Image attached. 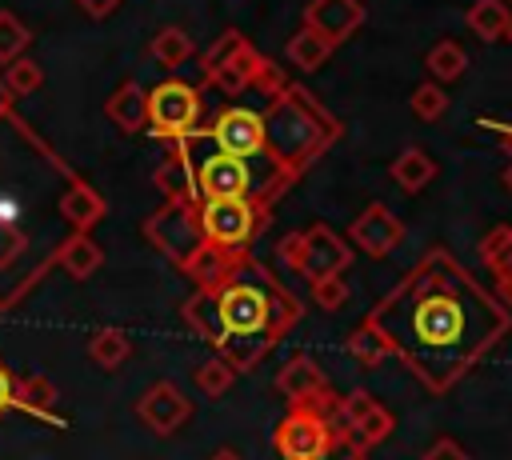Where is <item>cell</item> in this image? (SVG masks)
I'll return each instance as SVG.
<instances>
[{
	"label": "cell",
	"instance_id": "26",
	"mask_svg": "<svg viewBox=\"0 0 512 460\" xmlns=\"http://www.w3.org/2000/svg\"><path fill=\"white\" fill-rule=\"evenodd\" d=\"M424 68H428V76H432L436 84H452V80L464 76L468 52H464L456 40H436V44L428 48V56H424Z\"/></svg>",
	"mask_w": 512,
	"mask_h": 460
},
{
	"label": "cell",
	"instance_id": "30",
	"mask_svg": "<svg viewBox=\"0 0 512 460\" xmlns=\"http://www.w3.org/2000/svg\"><path fill=\"white\" fill-rule=\"evenodd\" d=\"M236 376H240V372H236L228 360H220V356L212 352V356L196 368V376H192V380H196V388H200L204 396H224V392L236 384Z\"/></svg>",
	"mask_w": 512,
	"mask_h": 460
},
{
	"label": "cell",
	"instance_id": "14",
	"mask_svg": "<svg viewBox=\"0 0 512 460\" xmlns=\"http://www.w3.org/2000/svg\"><path fill=\"white\" fill-rule=\"evenodd\" d=\"M276 392H280L288 404H304V400L332 396V384H328V372H324L312 356L296 352L292 360L280 364V372H276Z\"/></svg>",
	"mask_w": 512,
	"mask_h": 460
},
{
	"label": "cell",
	"instance_id": "8",
	"mask_svg": "<svg viewBox=\"0 0 512 460\" xmlns=\"http://www.w3.org/2000/svg\"><path fill=\"white\" fill-rule=\"evenodd\" d=\"M144 240L180 268L204 244V232H200V220H196V200H164L144 220Z\"/></svg>",
	"mask_w": 512,
	"mask_h": 460
},
{
	"label": "cell",
	"instance_id": "38",
	"mask_svg": "<svg viewBox=\"0 0 512 460\" xmlns=\"http://www.w3.org/2000/svg\"><path fill=\"white\" fill-rule=\"evenodd\" d=\"M484 124H488V128H492V132L500 136V144H504V152L512 156V120H484Z\"/></svg>",
	"mask_w": 512,
	"mask_h": 460
},
{
	"label": "cell",
	"instance_id": "29",
	"mask_svg": "<svg viewBox=\"0 0 512 460\" xmlns=\"http://www.w3.org/2000/svg\"><path fill=\"white\" fill-rule=\"evenodd\" d=\"M408 108H412V116H416V120L432 124V120H440V116L448 112V88H444V84H436V80H424V84H416V88H412Z\"/></svg>",
	"mask_w": 512,
	"mask_h": 460
},
{
	"label": "cell",
	"instance_id": "22",
	"mask_svg": "<svg viewBox=\"0 0 512 460\" xmlns=\"http://www.w3.org/2000/svg\"><path fill=\"white\" fill-rule=\"evenodd\" d=\"M152 184L164 192V200H200V196H196V180H192L188 160H184L180 152H172V148H168V156L156 164Z\"/></svg>",
	"mask_w": 512,
	"mask_h": 460
},
{
	"label": "cell",
	"instance_id": "44",
	"mask_svg": "<svg viewBox=\"0 0 512 460\" xmlns=\"http://www.w3.org/2000/svg\"><path fill=\"white\" fill-rule=\"evenodd\" d=\"M504 36H512V16H508V32H504Z\"/></svg>",
	"mask_w": 512,
	"mask_h": 460
},
{
	"label": "cell",
	"instance_id": "23",
	"mask_svg": "<svg viewBox=\"0 0 512 460\" xmlns=\"http://www.w3.org/2000/svg\"><path fill=\"white\" fill-rule=\"evenodd\" d=\"M508 16H512L508 0H476V4L464 12V24H468V32H472L476 40L496 44V40H504V32H508Z\"/></svg>",
	"mask_w": 512,
	"mask_h": 460
},
{
	"label": "cell",
	"instance_id": "18",
	"mask_svg": "<svg viewBox=\"0 0 512 460\" xmlns=\"http://www.w3.org/2000/svg\"><path fill=\"white\" fill-rule=\"evenodd\" d=\"M104 116H108L120 132H140V128H148V92H144L136 80H124V84L108 96Z\"/></svg>",
	"mask_w": 512,
	"mask_h": 460
},
{
	"label": "cell",
	"instance_id": "7",
	"mask_svg": "<svg viewBox=\"0 0 512 460\" xmlns=\"http://www.w3.org/2000/svg\"><path fill=\"white\" fill-rule=\"evenodd\" d=\"M204 116V100L200 88L184 84V80H164L156 88H148V132L164 144L188 136L192 128H200Z\"/></svg>",
	"mask_w": 512,
	"mask_h": 460
},
{
	"label": "cell",
	"instance_id": "2",
	"mask_svg": "<svg viewBox=\"0 0 512 460\" xmlns=\"http://www.w3.org/2000/svg\"><path fill=\"white\" fill-rule=\"evenodd\" d=\"M72 176V164L28 120L0 116V312L20 308L56 268V252L72 232L56 200Z\"/></svg>",
	"mask_w": 512,
	"mask_h": 460
},
{
	"label": "cell",
	"instance_id": "12",
	"mask_svg": "<svg viewBox=\"0 0 512 460\" xmlns=\"http://www.w3.org/2000/svg\"><path fill=\"white\" fill-rule=\"evenodd\" d=\"M136 416H140L156 436H172V432H180V428L192 420V400H188L172 380H160V384H152V388L136 400Z\"/></svg>",
	"mask_w": 512,
	"mask_h": 460
},
{
	"label": "cell",
	"instance_id": "33",
	"mask_svg": "<svg viewBox=\"0 0 512 460\" xmlns=\"http://www.w3.org/2000/svg\"><path fill=\"white\" fill-rule=\"evenodd\" d=\"M380 400L368 392V388H352L348 396H336V428H340V436L368 412V408H376Z\"/></svg>",
	"mask_w": 512,
	"mask_h": 460
},
{
	"label": "cell",
	"instance_id": "40",
	"mask_svg": "<svg viewBox=\"0 0 512 460\" xmlns=\"http://www.w3.org/2000/svg\"><path fill=\"white\" fill-rule=\"evenodd\" d=\"M12 100H16V96H12V92L4 88V80H0V116H4V112H12Z\"/></svg>",
	"mask_w": 512,
	"mask_h": 460
},
{
	"label": "cell",
	"instance_id": "31",
	"mask_svg": "<svg viewBox=\"0 0 512 460\" xmlns=\"http://www.w3.org/2000/svg\"><path fill=\"white\" fill-rule=\"evenodd\" d=\"M0 80H4V88H8L12 96H28V92H36V88L44 84V72H40V64H36V60L16 56V60H8V64H4Z\"/></svg>",
	"mask_w": 512,
	"mask_h": 460
},
{
	"label": "cell",
	"instance_id": "1",
	"mask_svg": "<svg viewBox=\"0 0 512 460\" xmlns=\"http://www.w3.org/2000/svg\"><path fill=\"white\" fill-rule=\"evenodd\" d=\"M428 392L456 388L512 328V308L452 252L428 248L364 316Z\"/></svg>",
	"mask_w": 512,
	"mask_h": 460
},
{
	"label": "cell",
	"instance_id": "17",
	"mask_svg": "<svg viewBox=\"0 0 512 460\" xmlns=\"http://www.w3.org/2000/svg\"><path fill=\"white\" fill-rule=\"evenodd\" d=\"M56 384L48 380V376H40V372H32V376H24V380H16L12 384V408H20V412H28V416H36V420H48V424H60L64 428V416H56L52 408H56Z\"/></svg>",
	"mask_w": 512,
	"mask_h": 460
},
{
	"label": "cell",
	"instance_id": "20",
	"mask_svg": "<svg viewBox=\"0 0 512 460\" xmlns=\"http://www.w3.org/2000/svg\"><path fill=\"white\" fill-rule=\"evenodd\" d=\"M392 428H396V416H392L384 404H376V408H368V412L340 436V444H344L348 452H368V448L384 444V440L392 436Z\"/></svg>",
	"mask_w": 512,
	"mask_h": 460
},
{
	"label": "cell",
	"instance_id": "25",
	"mask_svg": "<svg viewBox=\"0 0 512 460\" xmlns=\"http://www.w3.org/2000/svg\"><path fill=\"white\" fill-rule=\"evenodd\" d=\"M148 52H152V60H156L160 68H180V64H188V60H192L196 44H192V36H188L184 28L168 24V28H160V32L152 36Z\"/></svg>",
	"mask_w": 512,
	"mask_h": 460
},
{
	"label": "cell",
	"instance_id": "10",
	"mask_svg": "<svg viewBox=\"0 0 512 460\" xmlns=\"http://www.w3.org/2000/svg\"><path fill=\"white\" fill-rule=\"evenodd\" d=\"M304 236V256H300V276L304 280H320V276H344L352 264V244L344 236H336L328 224H312L300 232Z\"/></svg>",
	"mask_w": 512,
	"mask_h": 460
},
{
	"label": "cell",
	"instance_id": "42",
	"mask_svg": "<svg viewBox=\"0 0 512 460\" xmlns=\"http://www.w3.org/2000/svg\"><path fill=\"white\" fill-rule=\"evenodd\" d=\"M500 180H504V188H508V192H512V160H508V164H504V172H500Z\"/></svg>",
	"mask_w": 512,
	"mask_h": 460
},
{
	"label": "cell",
	"instance_id": "27",
	"mask_svg": "<svg viewBox=\"0 0 512 460\" xmlns=\"http://www.w3.org/2000/svg\"><path fill=\"white\" fill-rule=\"evenodd\" d=\"M88 356H92V364L112 372V368H120L132 356V340H128L124 328H96L88 336Z\"/></svg>",
	"mask_w": 512,
	"mask_h": 460
},
{
	"label": "cell",
	"instance_id": "11",
	"mask_svg": "<svg viewBox=\"0 0 512 460\" xmlns=\"http://www.w3.org/2000/svg\"><path fill=\"white\" fill-rule=\"evenodd\" d=\"M364 4L360 0H308L304 4V28H312L320 40L340 48L364 28Z\"/></svg>",
	"mask_w": 512,
	"mask_h": 460
},
{
	"label": "cell",
	"instance_id": "43",
	"mask_svg": "<svg viewBox=\"0 0 512 460\" xmlns=\"http://www.w3.org/2000/svg\"><path fill=\"white\" fill-rule=\"evenodd\" d=\"M344 460H368V452H348Z\"/></svg>",
	"mask_w": 512,
	"mask_h": 460
},
{
	"label": "cell",
	"instance_id": "3",
	"mask_svg": "<svg viewBox=\"0 0 512 460\" xmlns=\"http://www.w3.org/2000/svg\"><path fill=\"white\" fill-rule=\"evenodd\" d=\"M252 92H260V104H228L212 124H200L188 136L248 160L264 204L272 208L340 140L344 124L320 104V96L288 80L272 60H264Z\"/></svg>",
	"mask_w": 512,
	"mask_h": 460
},
{
	"label": "cell",
	"instance_id": "4",
	"mask_svg": "<svg viewBox=\"0 0 512 460\" xmlns=\"http://www.w3.org/2000/svg\"><path fill=\"white\" fill-rule=\"evenodd\" d=\"M304 316L300 296L276 280L268 264L248 252L232 260V268L208 284L192 288L180 304V320L236 372H252Z\"/></svg>",
	"mask_w": 512,
	"mask_h": 460
},
{
	"label": "cell",
	"instance_id": "34",
	"mask_svg": "<svg viewBox=\"0 0 512 460\" xmlns=\"http://www.w3.org/2000/svg\"><path fill=\"white\" fill-rule=\"evenodd\" d=\"M308 292H312V300H316L324 312H336V308H344V300H348V284H344V276H320V280H308Z\"/></svg>",
	"mask_w": 512,
	"mask_h": 460
},
{
	"label": "cell",
	"instance_id": "19",
	"mask_svg": "<svg viewBox=\"0 0 512 460\" xmlns=\"http://www.w3.org/2000/svg\"><path fill=\"white\" fill-rule=\"evenodd\" d=\"M100 264H104V252L88 232H68L64 236V244L56 252V268H64L72 280H88Z\"/></svg>",
	"mask_w": 512,
	"mask_h": 460
},
{
	"label": "cell",
	"instance_id": "37",
	"mask_svg": "<svg viewBox=\"0 0 512 460\" xmlns=\"http://www.w3.org/2000/svg\"><path fill=\"white\" fill-rule=\"evenodd\" d=\"M12 384H16V380H12L8 364L0 360V416H4V412H12Z\"/></svg>",
	"mask_w": 512,
	"mask_h": 460
},
{
	"label": "cell",
	"instance_id": "21",
	"mask_svg": "<svg viewBox=\"0 0 512 460\" xmlns=\"http://www.w3.org/2000/svg\"><path fill=\"white\" fill-rule=\"evenodd\" d=\"M392 180H396L400 192L416 196V192H424V188L436 180V160H432L424 148H404V152L392 160Z\"/></svg>",
	"mask_w": 512,
	"mask_h": 460
},
{
	"label": "cell",
	"instance_id": "9",
	"mask_svg": "<svg viewBox=\"0 0 512 460\" xmlns=\"http://www.w3.org/2000/svg\"><path fill=\"white\" fill-rule=\"evenodd\" d=\"M348 240H352L356 252H364V256H372V260H384V256L396 252V244L404 240V224H400V216H396L388 204L372 200V204H364L360 216L352 220Z\"/></svg>",
	"mask_w": 512,
	"mask_h": 460
},
{
	"label": "cell",
	"instance_id": "41",
	"mask_svg": "<svg viewBox=\"0 0 512 460\" xmlns=\"http://www.w3.org/2000/svg\"><path fill=\"white\" fill-rule=\"evenodd\" d=\"M208 460H244V456H240V452H232V448H220V452H212Z\"/></svg>",
	"mask_w": 512,
	"mask_h": 460
},
{
	"label": "cell",
	"instance_id": "5",
	"mask_svg": "<svg viewBox=\"0 0 512 460\" xmlns=\"http://www.w3.org/2000/svg\"><path fill=\"white\" fill-rule=\"evenodd\" d=\"M280 460H328L340 448L336 428V392L304 404H288V416L272 432Z\"/></svg>",
	"mask_w": 512,
	"mask_h": 460
},
{
	"label": "cell",
	"instance_id": "35",
	"mask_svg": "<svg viewBox=\"0 0 512 460\" xmlns=\"http://www.w3.org/2000/svg\"><path fill=\"white\" fill-rule=\"evenodd\" d=\"M420 460H472V456L464 452V444H460V440L440 436V440H432V444L424 448V456H420Z\"/></svg>",
	"mask_w": 512,
	"mask_h": 460
},
{
	"label": "cell",
	"instance_id": "32",
	"mask_svg": "<svg viewBox=\"0 0 512 460\" xmlns=\"http://www.w3.org/2000/svg\"><path fill=\"white\" fill-rule=\"evenodd\" d=\"M32 44V32L24 28V20L16 16V12H8V8H0V64H8V60H16V56H24V48Z\"/></svg>",
	"mask_w": 512,
	"mask_h": 460
},
{
	"label": "cell",
	"instance_id": "6",
	"mask_svg": "<svg viewBox=\"0 0 512 460\" xmlns=\"http://www.w3.org/2000/svg\"><path fill=\"white\" fill-rule=\"evenodd\" d=\"M196 220L208 244L240 252V248H252L256 236L272 224V208H260L240 196H216V200H196Z\"/></svg>",
	"mask_w": 512,
	"mask_h": 460
},
{
	"label": "cell",
	"instance_id": "13",
	"mask_svg": "<svg viewBox=\"0 0 512 460\" xmlns=\"http://www.w3.org/2000/svg\"><path fill=\"white\" fill-rule=\"evenodd\" d=\"M264 60H268V56L244 36L224 60H216L212 68H204V84H212V88L224 92V96H244V92L252 88V80L260 76Z\"/></svg>",
	"mask_w": 512,
	"mask_h": 460
},
{
	"label": "cell",
	"instance_id": "36",
	"mask_svg": "<svg viewBox=\"0 0 512 460\" xmlns=\"http://www.w3.org/2000/svg\"><path fill=\"white\" fill-rule=\"evenodd\" d=\"M276 256H280V264H288L292 272L300 268V256H304V236L300 232H288L280 244H276Z\"/></svg>",
	"mask_w": 512,
	"mask_h": 460
},
{
	"label": "cell",
	"instance_id": "28",
	"mask_svg": "<svg viewBox=\"0 0 512 460\" xmlns=\"http://www.w3.org/2000/svg\"><path fill=\"white\" fill-rule=\"evenodd\" d=\"M344 348H348V356L352 360H360L364 368H376V364H384V356H388V344H384V336L364 320L360 328H352L348 332V340H344Z\"/></svg>",
	"mask_w": 512,
	"mask_h": 460
},
{
	"label": "cell",
	"instance_id": "24",
	"mask_svg": "<svg viewBox=\"0 0 512 460\" xmlns=\"http://www.w3.org/2000/svg\"><path fill=\"white\" fill-rule=\"evenodd\" d=\"M332 44L328 40H320L312 28H300L288 44H284V56H288V64H296L300 72H316V68H324L328 60H332Z\"/></svg>",
	"mask_w": 512,
	"mask_h": 460
},
{
	"label": "cell",
	"instance_id": "15",
	"mask_svg": "<svg viewBox=\"0 0 512 460\" xmlns=\"http://www.w3.org/2000/svg\"><path fill=\"white\" fill-rule=\"evenodd\" d=\"M56 208H60V220H64L72 232H88V228H96V224L104 220V212H108L104 196H100L88 180H80V176H72V180L64 184Z\"/></svg>",
	"mask_w": 512,
	"mask_h": 460
},
{
	"label": "cell",
	"instance_id": "39",
	"mask_svg": "<svg viewBox=\"0 0 512 460\" xmlns=\"http://www.w3.org/2000/svg\"><path fill=\"white\" fill-rule=\"evenodd\" d=\"M76 4H80L88 16H108V12H112L120 0H76Z\"/></svg>",
	"mask_w": 512,
	"mask_h": 460
},
{
	"label": "cell",
	"instance_id": "16",
	"mask_svg": "<svg viewBox=\"0 0 512 460\" xmlns=\"http://www.w3.org/2000/svg\"><path fill=\"white\" fill-rule=\"evenodd\" d=\"M480 260L488 264L500 300L512 308V224H496L480 240Z\"/></svg>",
	"mask_w": 512,
	"mask_h": 460
}]
</instances>
